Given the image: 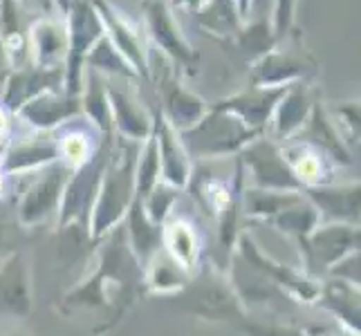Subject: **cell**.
<instances>
[{
	"instance_id": "5bb4252c",
	"label": "cell",
	"mask_w": 361,
	"mask_h": 336,
	"mask_svg": "<svg viewBox=\"0 0 361 336\" xmlns=\"http://www.w3.org/2000/svg\"><path fill=\"white\" fill-rule=\"evenodd\" d=\"M288 88H258V85H252V88L245 92L222 99L214 108L231 112V115L238 117L245 126L263 132V126L274 115V108H276V104L283 99Z\"/></svg>"
},
{
	"instance_id": "f1b7e54d",
	"label": "cell",
	"mask_w": 361,
	"mask_h": 336,
	"mask_svg": "<svg viewBox=\"0 0 361 336\" xmlns=\"http://www.w3.org/2000/svg\"><path fill=\"white\" fill-rule=\"evenodd\" d=\"M319 216H317V211L314 209H288V211H283L281 216H276V227H281L283 231H288V233H296L298 238H307L310 231L314 229V224H317Z\"/></svg>"
},
{
	"instance_id": "cb8c5ba5",
	"label": "cell",
	"mask_w": 361,
	"mask_h": 336,
	"mask_svg": "<svg viewBox=\"0 0 361 336\" xmlns=\"http://www.w3.org/2000/svg\"><path fill=\"white\" fill-rule=\"evenodd\" d=\"M0 309H7L11 314L30 312L27 271L20 256L11 258L9 267L0 273Z\"/></svg>"
},
{
	"instance_id": "836d02e7",
	"label": "cell",
	"mask_w": 361,
	"mask_h": 336,
	"mask_svg": "<svg viewBox=\"0 0 361 336\" xmlns=\"http://www.w3.org/2000/svg\"><path fill=\"white\" fill-rule=\"evenodd\" d=\"M176 3L178 5H184V7H189V9H197V7H202L204 3H207V0H176Z\"/></svg>"
},
{
	"instance_id": "8d00e7d4",
	"label": "cell",
	"mask_w": 361,
	"mask_h": 336,
	"mask_svg": "<svg viewBox=\"0 0 361 336\" xmlns=\"http://www.w3.org/2000/svg\"><path fill=\"white\" fill-rule=\"evenodd\" d=\"M43 7H45V11L52 9V0H43Z\"/></svg>"
},
{
	"instance_id": "d590c367",
	"label": "cell",
	"mask_w": 361,
	"mask_h": 336,
	"mask_svg": "<svg viewBox=\"0 0 361 336\" xmlns=\"http://www.w3.org/2000/svg\"><path fill=\"white\" fill-rule=\"evenodd\" d=\"M3 186H5V173L0 168V193H3Z\"/></svg>"
},
{
	"instance_id": "3957f363",
	"label": "cell",
	"mask_w": 361,
	"mask_h": 336,
	"mask_svg": "<svg viewBox=\"0 0 361 336\" xmlns=\"http://www.w3.org/2000/svg\"><path fill=\"white\" fill-rule=\"evenodd\" d=\"M66 30H68V56H66V79L63 92L70 97H81V74L83 58L88 49L106 34L90 0H74L66 11Z\"/></svg>"
},
{
	"instance_id": "9a60e30c",
	"label": "cell",
	"mask_w": 361,
	"mask_h": 336,
	"mask_svg": "<svg viewBox=\"0 0 361 336\" xmlns=\"http://www.w3.org/2000/svg\"><path fill=\"white\" fill-rule=\"evenodd\" d=\"M283 159L292 175L298 180L301 189H314V186H328L332 180L330 157L321 148L296 139L294 144H288L281 148Z\"/></svg>"
},
{
	"instance_id": "d6a6232c",
	"label": "cell",
	"mask_w": 361,
	"mask_h": 336,
	"mask_svg": "<svg viewBox=\"0 0 361 336\" xmlns=\"http://www.w3.org/2000/svg\"><path fill=\"white\" fill-rule=\"evenodd\" d=\"M271 0H249V11L247 14H254L256 18H265V7H269Z\"/></svg>"
},
{
	"instance_id": "603a6c76",
	"label": "cell",
	"mask_w": 361,
	"mask_h": 336,
	"mask_svg": "<svg viewBox=\"0 0 361 336\" xmlns=\"http://www.w3.org/2000/svg\"><path fill=\"white\" fill-rule=\"evenodd\" d=\"M197 25L216 36H235L243 27V16L235 0H207L195 9Z\"/></svg>"
},
{
	"instance_id": "277c9868",
	"label": "cell",
	"mask_w": 361,
	"mask_h": 336,
	"mask_svg": "<svg viewBox=\"0 0 361 336\" xmlns=\"http://www.w3.org/2000/svg\"><path fill=\"white\" fill-rule=\"evenodd\" d=\"M319 72L317 58L303 45L274 47L252 66V85L258 88H288L296 81H307Z\"/></svg>"
},
{
	"instance_id": "f546056e",
	"label": "cell",
	"mask_w": 361,
	"mask_h": 336,
	"mask_svg": "<svg viewBox=\"0 0 361 336\" xmlns=\"http://www.w3.org/2000/svg\"><path fill=\"white\" fill-rule=\"evenodd\" d=\"M294 7H296V0H274L271 32H274V41H276V43H281L285 36L290 34V30H292Z\"/></svg>"
},
{
	"instance_id": "83f0119b",
	"label": "cell",
	"mask_w": 361,
	"mask_h": 336,
	"mask_svg": "<svg viewBox=\"0 0 361 336\" xmlns=\"http://www.w3.org/2000/svg\"><path fill=\"white\" fill-rule=\"evenodd\" d=\"M238 47L243 52L252 54L256 58H260L263 54H267L269 49L276 47V41H274V32L271 25L267 23V18H254V23L243 25L240 32L233 36Z\"/></svg>"
},
{
	"instance_id": "44dd1931",
	"label": "cell",
	"mask_w": 361,
	"mask_h": 336,
	"mask_svg": "<svg viewBox=\"0 0 361 336\" xmlns=\"http://www.w3.org/2000/svg\"><path fill=\"white\" fill-rule=\"evenodd\" d=\"M161 242L169 247V254L173 263L180 265V269H191L197 263V231L186 218H173L164 229H161Z\"/></svg>"
},
{
	"instance_id": "e0dca14e",
	"label": "cell",
	"mask_w": 361,
	"mask_h": 336,
	"mask_svg": "<svg viewBox=\"0 0 361 336\" xmlns=\"http://www.w3.org/2000/svg\"><path fill=\"white\" fill-rule=\"evenodd\" d=\"M159 90H161V99H164V108L159 112L178 132L193 128L207 115V106L202 99L182 88L180 81H176L173 77L161 79Z\"/></svg>"
},
{
	"instance_id": "6da1fadb",
	"label": "cell",
	"mask_w": 361,
	"mask_h": 336,
	"mask_svg": "<svg viewBox=\"0 0 361 336\" xmlns=\"http://www.w3.org/2000/svg\"><path fill=\"white\" fill-rule=\"evenodd\" d=\"M140 148L142 144L121 139L117 153H113V159L106 164L92 209L94 235H102L128 213L135 197V166L137 157H140Z\"/></svg>"
},
{
	"instance_id": "7a4b0ae2",
	"label": "cell",
	"mask_w": 361,
	"mask_h": 336,
	"mask_svg": "<svg viewBox=\"0 0 361 336\" xmlns=\"http://www.w3.org/2000/svg\"><path fill=\"white\" fill-rule=\"evenodd\" d=\"M178 137L186 153L207 159L245 151L249 144L256 142V137H260V130L245 126L231 112L214 108L193 128L178 132Z\"/></svg>"
},
{
	"instance_id": "2e32d148",
	"label": "cell",
	"mask_w": 361,
	"mask_h": 336,
	"mask_svg": "<svg viewBox=\"0 0 361 336\" xmlns=\"http://www.w3.org/2000/svg\"><path fill=\"white\" fill-rule=\"evenodd\" d=\"M312 94H310L307 81H296L285 90L283 99L274 108V121H271V137L274 139H290L305 126V121L312 112Z\"/></svg>"
},
{
	"instance_id": "8fae6325",
	"label": "cell",
	"mask_w": 361,
	"mask_h": 336,
	"mask_svg": "<svg viewBox=\"0 0 361 336\" xmlns=\"http://www.w3.org/2000/svg\"><path fill=\"white\" fill-rule=\"evenodd\" d=\"M16 115L25 123H30L32 128L47 132L81 115V97H70L59 90H47L30 99Z\"/></svg>"
},
{
	"instance_id": "4316f807",
	"label": "cell",
	"mask_w": 361,
	"mask_h": 336,
	"mask_svg": "<svg viewBox=\"0 0 361 336\" xmlns=\"http://www.w3.org/2000/svg\"><path fill=\"white\" fill-rule=\"evenodd\" d=\"M305 193L312 197L321 211H326V216L348 218L353 222L359 216V186H350V189L314 186V189H305Z\"/></svg>"
},
{
	"instance_id": "52a82bcc",
	"label": "cell",
	"mask_w": 361,
	"mask_h": 336,
	"mask_svg": "<svg viewBox=\"0 0 361 336\" xmlns=\"http://www.w3.org/2000/svg\"><path fill=\"white\" fill-rule=\"evenodd\" d=\"M243 161L247 164L249 173H252L254 182L263 191L271 189V191L290 193L301 189V184H298V180L292 175L288 164H285L281 148L274 142L267 139L252 142L243 151Z\"/></svg>"
},
{
	"instance_id": "ffe728a7",
	"label": "cell",
	"mask_w": 361,
	"mask_h": 336,
	"mask_svg": "<svg viewBox=\"0 0 361 336\" xmlns=\"http://www.w3.org/2000/svg\"><path fill=\"white\" fill-rule=\"evenodd\" d=\"M298 132H301V135H298L296 139L321 148V151L326 153L330 159H337V161H341V164H350V161H353L350 155H348V151H345L343 142L339 139L337 128H334V123L326 115V110L321 108V104L314 101L312 112H310V117L305 121V126Z\"/></svg>"
},
{
	"instance_id": "4fadbf2b",
	"label": "cell",
	"mask_w": 361,
	"mask_h": 336,
	"mask_svg": "<svg viewBox=\"0 0 361 336\" xmlns=\"http://www.w3.org/2000/svg\"><path fill=\"white\" fill-rule=\"evenodd\" d=\"M106 92L110 104V115H113V128L119 130L121 139L142 144L153 132V119L146 115L144 106L140 104L130 90L117 88L115 83L106 79Z\"/></svg>"
},
{
	"instance_id": "5b68a950",
	"label": "cell",
	"mask_w": 361,
	"mask_h": 336,
	"mask_svg": "<svg viewBox=\"0 0 361 336\" xmlns=\"http://www.w3.org/2000/svg\"><path fill=\"white\" fill-rule=\"evenodd\" d=\"M90 3L104 25L106 36L123 54V58L128 61L130 68L137 72V77L151 79V58H148L142 30L130 18L123 16L110 0H90Z\"/></svg>"
},
{
	"instance_id": "7c38bea8",
	"label": "cell",
	"mask_w": 361,
	"mask_h": 336,
	"mask_svg": "<svg viewBox=\"0 0 361 336\" xmlns=\"http://www.w3.org/2000/svg\"><path fill=\"white\" fill-rule=\"evenodd\" d=\"M27 49L34 66L61 68L68 56V30L63 16H39L30 25Z\"/></svg>"
},
{
	"instance_id": "4dcf8cb0",
	"label": "cell",
	"mask_w": 361,
	"mask_h": 336,
	"mask_svg": "<svg viewBox=\"0 0 361 336\" xmlns=\"http://www.w3.org/2000/svg\"><path fill=\"white\" fill-rule=\"evenodd\" d=\"M148 282H151V287L159 290V292H169V290H178L182 285V278L178 273V265L173 263V260H166V263H157L155 269L151 271V276H148Z\"/></svg>"
},
{
	"instance_id": "9c48e42d",
	"label": "cell",
	"mask_w": 361,
	"mask_h": 336,
	"mask_svg": "<svg viewBox=\"0 0 361 336\" xmlns=\"http://www.w3.org/2000/svg\"><path fill=\"white\" fill-rule=\"evenodd\" d=\"M72 175V170L63 164V161H54L49 170H45L43 175L36 180L30 191L25 193L20 202V222L23 224H39L47 220L54 213L61 197H63V189Z\"/></svg>"
},
{
	"instance_id": "d4e9b609",
	"label": "cell",
	"mask_w": 361,
	"mask_h": 336,
	"mask_svg": "<svg viewBox=\"0 0 361 336\" xmlns=\"http://www.w3.org/2000/svg\"><path fill=\"white\" fill-rule=\"evenodd\" d=\"M83 66L88 70L99 72L106 79L108 77L137 79V72L130 68V63L123 58V54L113 45V41H110L106 34L88 49V54L83 58Z\"/></svg>"
},
{
	"instance_id": "d6986e66",
	"label": "cell",
	"mask_w": 361,
	"mask_h": 336,
	"mask_svg": "<svg viewBox=\"0 0 361 336\" xmlns=\"http://www.w3.org/2000/svg\"><path fill=\"white\" fill-rule=\"evenodd\" d=\"M54 139L59 148V161H63L72 173L88 164L102 148L97 137L77 121L63 123V128L54 135Z\"/></svg>"
},
{
	"instance_id": "7402d4cb",
	"label": "cell",
	"mask_w": 361,
	"mask_h": 336,
	"mask_svg": "<svg viewBox=\"0 0 361 336\" xmlns=\"http://www.w3.org/2000/svg\"><path fill=\"white\" fill-rule=\"evenodd\" d=\"M88 74V83L81 88V112L85 117L102 130L108 139L113 137V115H110V104H108V92H106V77H102L94 70H85Z\"/></svg>"
},
{
	"instance_id": "e575fe53",
	"label": "cell",
	"mask_w": 361,
	"mask_h": 336,
	"mask_svg": "<svg viewBox=\"0 0 361 336\" xmlns=\"http://www.w3.org/2000/svg\"><path fill=\"white\" fill-rule=\"evenodd\" d=\"M54 3H56V7L61 11V16H66V11L70 9V5L74 3V0H54Z\"/></svg>"
},
{
	"instance_id": "ba28073f",
	"label": "cell",
	"mask_w": 361,
	"mask_h": 336,
	"mask_svg": "<svg viewBox=\"0 0 361 336\" xmlns=\"http://www.w3.org/2000/svg\"><path fill=\"white\" fill-rule=\"evenodd\" d=\"M66 79V70L61 68H39V66H23L9 72V77L5 81V90L3 99H0V106L9 110L11 115L34 99L36 94L47 92V90H59L63 85Z\"/></svg>"
},
{
	"instance_id": "484cf974",
	"label": "cell",
	"mask_w": 361,
	"mask_h": 336,
	"mask_svg": "<svg viewBox=\"0 0 361 336\" xmlns=\"http://www.w3.org/2000/svg\"><path fill=\"white\" fill-rule=\"evenodd\" d=\"M359 240V233L345 227H326L323 231L312 235V242H310V258H317L323 265H334L337 260L343 256L345 249L355 247Z\"/></svg>"
},
{
	"instance_id": "1f68e13d",
	"label": "cell",
	"mask_w": 361,
	"mask_h": 336,
	"mask_svg": "<svg viewBox=\"0 0 361 336\" xmlns=\"http://www.w3.org/2000/svg\"><path fill=\"white\" fill-rule=\"evenodd\" d=\"M9 115H11V112L0 106V146H5L9 142V132H11Z\"/></svg>"
},
{
	"instance_id": "ac0fdd59",
	"label": "cell",
	"mask_w": 361,
	"mask_h": 336,
	"mask_svg": "<svg viewBox=\"0 0 361 336\" xmlns=\"http://www.w3.org/2000/svg\"><path fill=\"white\" fill-rule=\"evenodd\" d=\"M59 161V148L54 135H36V137H23L20 142L11 144L7 155L0 161L5 175H14V173L41 168L45 164H54Z\"/></svg>"
},
{
	"instance_id": "30bf717a",
	"label": "cell",
	"mask_w": 361,
	"mask_h": 336,
	"mask_svg": "<svg viewBox=\"0 0 361 336\" xmlns=\"http://www.w3.org/2000/svg\"><path fill=\"white\" fill-rule=\"evenodd\" d=\"M153 135L157 139L159 173L164 178V184L173 186V189H184L191 180V159L180 142L178 130L164 119L159 110L153 115Z\"/></svg>"
},
{
	"instance_id": "8992f818",
	"label": "cell",
	"mask_w": 361,
	"mask_h": 336,
	"mask_svg": "<svg viewBox=\"0 0 361 336\" xmlns=\"http://www.w3.org/2000/svg\"><path fill=\"white\" fill-rule=\"evenodd\" d=\"M144 23L146 32L153 43L176 63L193 70L197 63V54L182 34L180 23L173 14L171 0H144Z\"/></svg>"
}]
</instances>
